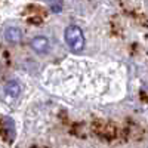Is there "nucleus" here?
<instances>
[{"mask_svg": "<svg viewBox=\"0 0 148 148\" xmlns=\"http://www.w3.org/2000/svg\"><path fill=\"white\" fill-rule=\"evenodd\" d=\"M3 92L8 98H18L19 93H21V84L16 82V80H9L5 88H3Z\"/></svg>", "mask_w": 148, "mask_h": 148, "instance_id": "39448f33", "label": "nucleus"}, {"mask_svg": "<svg viewBox=\"0 0 148 148\" xmlns=\"http://www.w3.org/2000/svg\"><path fill=\"white\" fill-rule=\"evenodd\" d=\"M45 2L49 5L51 10L55 12V14H59L62 10V0H45Z\"/></svg>", "mask_w": 148, "mask_h": 148, "instance_id": "423d86ee", "label": "nucleus"}, {"mask_svg": "<svg viewBox=\"0 0 148 148\" xmlns=\"http://www.w3.org/2000/svg\"><path fill=\"white\" fill-rule=\"evenodd\" d=\"M31 47L33 51L37 52V53H46L49 51V40L43 36H39V37H34L31 40Z\"/></svg>", "mask_w": 148, "mask_h": 148, "instance_id": "7ed1b4c3", "label": "nucleus"}, {"mask_svg": "<svg viewBox=\"0 0 148 148\" xmlns=\"http://www.w3.org/2000/svg\"><path fill=\"white\" fill-rule=\"evenodd\" d=\"M5 39L9 43L18 45V43H21V39H22V31L18 27H8L5 31Z\"/></svg>", "mask_w": 148, "mask_h": 148, "instance_id": "20e7f679", "label": "nucleus"}, {"mask_svg": "<svg viewBox=\"0 0 148 148\" xmlns=\"http://www.w3.org/2000/svg\"><path fill=\"white\" fill-rule=\"evenodd\" d=\"M2 130H3V136L8 142H12L15 138V123L10 117L3 116L2 117Z\"/></svg>", "mask_w": 148, "mask_h": 148, "instance_id": "f03ea898", "label": "nucleus"}, {"mask_svg": "<svg viewBox=\"0 0 148 148\" xmlns=\"http://www.w3.org/2000/svg\"><path fill=\"white\" fill-rule=\"evenodd\" d=\"M64 39L68 49L74 53H80L84 47V34L80 27L77 25H68L64 33Z\"/></svg>", "mask_w": 148, "mask_h": 148, "instance_id": "f257e3e1", "label": "nucleus"}]
</instances>
